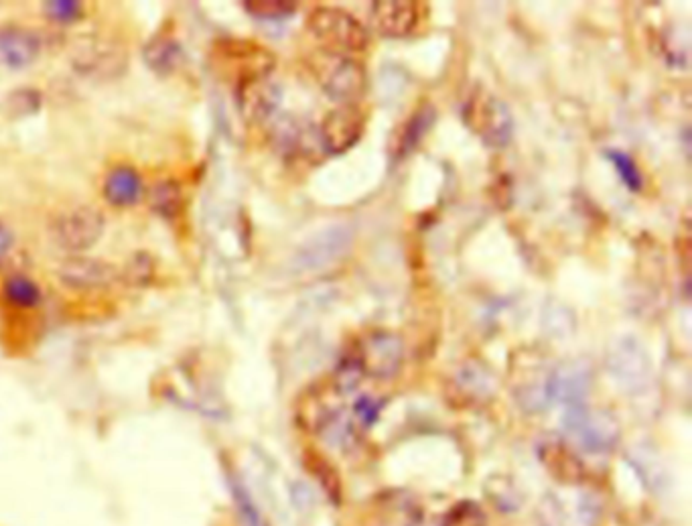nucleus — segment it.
<instances>
[{
  "label": "nucleus",
  "instance_id": "f257e3e1",
  "mask_svg": "<svg viewBox=\"0 0 692 526\" xmlns=\"http://www.w3.org/2000/svg\"><path fill=\"white\" fill-rule=\"evenodd\" d=\"M309 72L323 94L341 104H356L368 90L364 63L352 55L319 49L307 59Z\"/></svg>",
  "mask_w": 692,
  "mask_h": 526
},
{
  "label": "nucleus",
  "instance_id": "f03ea898",
  "mask_svg": "<svg viewBox=\"0 0 692 526\" xmlns=\"http://www.w3.org/2000/svg\"><path fill=\"white\" fill-rule=\"evenodd\" d=\"M307 29L321 49L335 53H362L370 47V31L352 13L333 7H317L307 17Z\"/></svg>",
  "mask_w": 692,
  "mask_h": 526
},
{
  "label": "nucleus",
  "instance_id": "7ed1b4c3",
  "mask_svg": "<svg viewBox=\"0 0 692 526\" xmlns=\"http://www.w3.org/2000/svg\"><path fill=\"white\" fill-rule=\"evenodd\" d=\"M463 120L483 143L494 149L506 147L514 133V118L508 106L492 92L481 88L467 98Z\"/></svg>",
  "mask_w": 692,
  "mask_h": 526
},
{
  "label": "nucleus",
  "instance_id": "20e7f679",
  "mask_svg": "<svg viewBox=\"0 0 692 526\" xmlns=\"http://www.w3.org/2000/svg\"><path fill=\"white\" fill-rule=\"evenodd\" d=\"M106 230L104 214L94 206H74L59 212L51 226V240L69 254L88 252L100 242Z\"/></svg>",
  "mask_w": 692,
  "mask_h": 526
},
{
  "label": "nucleus",
  "instance_id": "39448f33",
  "mask_svg": "<svg viewBox=\"0 0 692 526\" xmlns=\"http://www.w3.org/2000/svg\"><path fill=\"white\" fill-rule=\"evenodd\" d=\"M567 435L585 451L605 453L619 441V425L605 411H591L585 405L569 407L563 417Z\"/></svg>",
  "mask_w": 692,
  "mask_h": 526
},
{
  "label": "nucleus",
  "instance_id": "423d86ee",
  "mask_svg": "<svg viewBox=\"0 0 692 526\" xmlns=\"http://www.w3.org/2000/svg\"><path fill=\"white\" fill-rule=\"evenodd\" d=\"M352 350L356 352L364 374L378 380L392 378L400 370L404 358V346L400 336L388 330L368 332L352 344Z\"/></svg>",
  "mask_w": 692,
  "mask_h": 526
},
{
  "label": "nucleus",
  "instance_id": "0eeeda50",
  "mask_svg": "<svg viewBox=\"0 0 692 526\" xmlns=\"http://www.w3.org/2000/svg\"><path fill=\"white\" fill-rule=\"evenodd\" d=\"M118 269L108 260L76 254L65 258L57 269V281L72 293H100L114 285Z\"/></svg>",
  "mask_w": 692,
  "mask_h": 526
},
{
  "label": "nucleus",
  "instance_id": "6e6552de",
  "mask_svg": "<svg viewBox=\"0 0 692 526\" xmlns=\"http://www.w3.org/2000/svg\"><path fill=\"white\" fill-rule=\"evenodd\" d=\"M366 114L356 104H341L329 110L319 124V143L325 155L348 153L364 135Z\"/></svg>",
  "mask_w": 692,
  "mask_h": 526
},
{
  "label": "nucleus",
  "instance_id": "1a4fd4ad",
  "mask_svg": "<svg viewBox=\"0 0 692 526\" xmlns=\"http://www.w3.org/2000/svg\"><path fill=\"white\" fill-rule=\"evenodd\" d=\"M43 41L39 33L25 25L0 27V65L11 72H23L39 59Z\"/></svg>",
  "mask_w": 692,
  "mask_h": 526
},
{
  "label": "nucleus",
  "instance_id": "9d476101",
  "mask_svg": "<svg viewBox=\"0 0 692 526\" xmlns=\"http://www.w3.org/2000/svg\"><path fill=\"white\" fill-rule=\"evenodd\" d=\"M421 5L412 0H384L370 5V21L384 37H406L414 33L421 21Z\"/></svg>",
  "mask_w": 692,
  "mask_h": 526
},
{
  "label": "nucleus",
  "instance_id": "9b49d317",
  "mask_svg": "<svg viewBox=\"0 0 692 526\" xmlns=\"http://www.w3.org/2000/svg\"><path fill=\"white\" fill-rule=\"evenodd\" d=\"M538 457L550 476L563 484H579L585 478V464L581 457L563 441L548 439L538 447Z\"/></svg>",
  "mask_w": 692,
  "mask_h": 526
},
{
  "label": "nucleus",
  "instance_id": "f8f14e48",
  "mask_svg": "<svg viewBox=\"0 0 692 526\" xmlns=\"http://www.w3.org/2000/svg\"><path fill=\"white\" fill-rule=\"evenodd\" d=\"M104 200L114 208H132L143 200L145 183L141 173L130 165L114 167L102 185Z\"/></svg>",
  "mask_w": 692,
  "mask_h": 526
},
{
  "label": "nucleus",
  "instance_id": "ddd939ff",
  "mask_svg": "<svg viewBox=\"0 0 692 526\" xmlns=\"http://www.w3.org/2000/svg\"><path fill=\"white\" fill-rule=\"evenodd\" d=\"M283 100L281 88L268 78L250 80L240 84V104L244 114L254 122L268 120L276 110H279Z\"/></svg>",
  "mask_w": 692,
  "mask_h": 526
},
{
  "label": "nucleus",
  "instance_id": "4468645a",
  "mask_svg": "<svg viewBox=\"0 0 692 526\" xmlns=\"http://www.w3.org/2000/svg\"><path fill=\"white\" fill-rule=\"evenodd\" d=\"M589 382V370L577 364L552 370L548 380V401L565 403L567 409L583 405L589 392Z\"/></svg>",
  "mask_w": 692,
  "mask_h": 526
},
{
  "label": "nucleus",
  "instance_id": "2eb2a0df",
  "mask_svg": "<svg viewBox=\"0 0 692 526\" xmlns=\"http://www.w3.org/2000/svg\"><path fill=\"white\" fill-rule=\"evenodd\" d=\"M352 242V232L343 226H331L329 230L321 232L319 236H315L303 250V254H299L301 267L307 269H321L325 265H329L331 260H335L337 256H341V252L348 250Z\"/></svg>",
  "mask_w": 692,
  "mask_h": 526
},
{
  "label": "nucleus",
  "instance_id": "dca6fc26",
  "mask_svg": "<svg viewBox=\"0 0 692 526\" xmlns=\"http://www.w3.org/2000/svg\"><path fill=\"white\" fill-rule=\"evenodd\" d=\"M143 55H145V63L149 65V70L155 72L157 76L175 74L185 61V51H183L181 41L169 33H161V35L153 37L145 45Z\"/></svg>",
  "mask_w": 692,
  "mask_h": 526
},
{
  "label": "nucleus",
  "instance_id": "f3484780",
  "mask_svg": "<svg viewBox=\"0 0 692 526\" xmlns=\"http://www.w3.org/2000/svg\"><path fill=\"white\" fill-rule=\"evenodd\" d=\"M149 202H151V210L159 218L169 220V222L177 220L181 216L183 204H185L183 187L175 179H161L159 183L153 185Z\"/></svg>",
  "mask_w": 692,
  "mask_h": 526
},
{
  "label": "nucleus",
  "instance_id": "a211bd4d",
  "mask_svg": "<svg viewBox=\"0 0 692 526\" xmlns=\"http://www.w3.org/2000/svg\"><path fill=\"white\" fill-rule=\"evenodd\" d=\"M3 295L5 301L19 311L37 309L43 303L41 287L27 275H11L3 285Z\"/></svg>",
  "mask_w": 692,
  "mask_h": 526
},
{
  "label": "nucleus",
  "instance_id": "6ab92c4d",
  "mask_svg": "<svg viewBox=\"0 0 692 526\" xmlns=\"http://www.w3.org/2000/svg\"><path fill=\"white\" fill-rule=\"evenodd\" d=\"M155 275H157V262H155L153 254L147 250L134 252L126 260V265L120 271L122 283L126 287H134V289L149 287L155 281Z\"/></svg>",
  "mask_w": 692,
  "mask_h": 526
},
{
  "label": "nucleus",
  "instance_id": "aec40b11",
  "mask_svg": "<svg viewBox=\"0 0 692 526\" xmlns=\"http://www.w3.org/2000/svg\"><path fill=\"white\" fill-rule=\"evenodd\" d=\"M228 482H230V494H232L238 524L240 526H266L256 500L252 498L248 488L242 484V480L238 476L230 474Z\"/></svg>",
  "mask_w": 692,
  "mask_h": 526
},
{
  "label": "nucleus",
  "instance_id": "412c9836",
  "mask_svg": "<svg viewBox=\"0 0 692 526\" xmlns=\"http://www.w3.org/2000/svg\"><path fill=\"white\" fill-rule=\"evenodd\" d=\"M305 464H307V470L317 480V484L323 488V492L335 504H339V500H341V480H339L337 470L317 451H307L305 453Z\"/></svg>",
  "mask_w": 692,
  "mask_h": 526
},
{
  "label": "nucleus",
  "instance_id": "4be33fe9",
  "mask_svg": "<svg viewBox=\"0 0 692 526\" xmlns=\"http://www.w3.org/2000/svg\"><path fill=\"white\" fill-rule=\"evenodd\" d=\"M441 526H488V516L477 502L463 500L449 508Z\"/></svg>",
  "mask_w": 692,
  "mask_h": 526
},
{
  "label": "nucleus",
  "instance_id": "5701e85b",
  "mask_svg": "<svg viewBox=\"0 0 692 526\" xmlns=\"http://www.w3.org/2000/svg\"><path fill=\"white\" fill-rule=\"evenodd\" d=\"M433 118H435V110H431V106H427L406 122L402 139L398 141L400 143V155L406 153L410 147H414V143H419V139L427 133V128L433 122Z\"/></svg>",
  "mask_w": 692,
  "mask_h": 526
},
{
  "label": "nucleus",
  "instance_id": "b1692460",
  "mask_svg": "<svg viewBox=\"0 0 692 526\" xmlns=\"http://www.w3.org/2000/svg\"><path fill=\"white\" fill-rule=\"evenodd\" d=\"M84 5L76 0H53L43 5V15L59 25H72L84 17Z\"/></svg>",
  "mask_w": 692,
  "mask_h": 526
},
{
  "label": "nucleus",
  "instance_id": "393cba45",
  "mask_svg": "<svg viewBox=\"0 0 692 526\" xmlns=\"http://www.w3.org/2000/svg\"><path fill=\"white\" fill-rule=\"evenodd\" d=\"M607 159L615 165L621 181H624V185L630 189V191H640L642 185H644V177L638 169V165L634 163V159L626 153H621V151H607L605 153Z\"/></svg>",
  "mask_w": 692,
  "mask_h": 526
},
{
  "label": "nucleus",
  "instance_id": "a878e982",
  "mask_svg": "<svg viewBox=\"0 0 692 526\" xmlns=\"http://www.w3.org/2000/svg\"><path fill=\"white\" fill-rule=\"evenodd\" d=\"M39 106H41V94L37 90H15L7 98V110L19 118L37 112Z\"/></svg>",
  "mask_w": 692,
  "mask_h": 526
},
{
  "label": "nucleus",
  "instance_id": "bb28decb",
  "mask_svg": "<svg viewBox=\"0 0 692 526\" xmlns=\"http://www.w3.org/2000/svg\"><path fill=\"white\" fill-rule=\"evenodd\" d=\"M250 15L258 17V19H283V17H289L297 11V5L293 3H244L242 5Z\"/></svg>",
  "mask_w": 692,
  "mask_h": 526
},
{
  "label": "nucleus",
  "instance_id": "cd10ccee",
  "mask_svg": "<svg viewBox=\"0 0 692 526\" xmlns=\"http://www.w3.org/2000/svg\"><path fill=\"white\" fill-rule=\"evenodd\" d=\"M384 407V401L382 399H374V397H360L356 403H354V419L364 427H372L380 415Z\"/></svg>",
  "mask_w": 692,
  "mask_h": 526
},
{
  "label": "nucleus",
  "instance_id": "c85d7f7f",
  "mask_svg": "<svg viewBox=\"0 0 692 526\" xmlns=\"http://www.w3.org/2000/svg\"><path fill=\"white\" fill-rule=\"evenodd\" d=\"M13 246H15V234L3 220H0V258L9 256Z\"/></svg>",
  "mask_w": 692,
  "mask_h": 526
}]
</instances>
